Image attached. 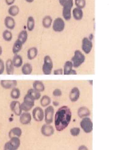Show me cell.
I'll return each instance as SVG.
<instances>
[{
	"instance_id": "ab89813d",
	"label": "cell",
	"mask_w": 131,
	"mask_h": 150,
	"mask_svg": "<svg viewBox=\"0 0 131 150\" xmlns=\"http://www.w3.org/2000/svg\"><path fill=\"white\" fill-rule=\"evenodd\" d=\"M4 70H5V63L2 59H0V75H2L4 72Z\"/></svg>"
},
{
	"instance_id": "7402d4cb",
	"label": "cell",
	"mask_w": 131,
	"mask_h": 150,
	"mask_svg": "<svg viewBox=\"0 0 131 150\" xmlns=\"http://www.w3.org/2000/svg\"><path fill=\"white\" fill-rule=\"evenodd\" d=\"M12 63L13 65H14V67H22V65L23 64V59L22 58L21 55L16 54V55H15V56L13 57Z\"/></svg>"
},
{
	"instance_id": "8fae6325",
	"label": "cell",
	"mask_w": 131,
	"mask_h": 150,
	"mask_svg": "<svg viewBox=\"0 0 131 150\" xmlns=\"http://www.w3.org/2000/svg\"><path fill=\"white\" fill-rule=\"evenodd\" d=\"M10 108H11V112L16 116L19 117L22 112V111L21 109V104L18 100H13V101H11V104H10Z\"/></svg>"
},
{
	"instance_id": "52a82bcc",
	"label": "cell",
	"mask_w": 131,
	"mask_h": 150,
	"mask_svg": "<svg viewBox=\"0 0 131 150\" xmlns=\"http://www.w3.org/2000/svg\"><path fill=\"white\" fill-rule=\"evenodd\" d=\"M55 108L53 106L49 105L48 107L46 108L44 111V120L46 124L50 125L54 121V117H55Z\"/></svg>"
},
{
	"instance_id": "8992f818",
	"label": "cell",
	"mask_w": 131,
	"mask_h": 150,
	"mask_svg": "<svg viewBox=\"0 0 131 150\" xmlns=\"http://www.w3.org/2000/svg\"><path fill=\"white\" fill-rule=\"evenodd\" d=\"M80 127L85 133H90L93 131V122L90 117L82 118L80 122Z\"/></svg>"
},
{
	"instance_id": "ffe728a7",
	"label": "cell",
	"mask_w": 131,
	"mask_h": 150,
	"mask_svg": "<svg viewBox=\"0 0 131 150\" xmlns=\"http://www.w3.org/2000/svg\"><path fill=\"white\" fill-rule=\"evenodd\" d=\"M22 129L20 128L15 127V128H13L10 130L8 136H9L10 139L12 137H20L22 136Z\"/></svg>"
},
{
	"instance_id": "8d00e7d4",
	"label": "cell",
	"mask_w": 131,
	"mask_h": 150,
	"mask_svg": "<svg viewBox=\"0 0 131 150\" xmlns=\"http://www.w3.org/2000/svg\"><path fill=\"white\" fill-rule=\"evenodd\" d=\"M74 3H75V5H76V7L82 10L83 8H85V7L86 1H85V0H74Z\"/></svg>"
},
{
	"instance_id": "4dcf8cb0",
	"label": "cell",
	"mask_w": 131,
	"mask_h": 150,
	"mask_svg": "<svg viewBox=\"0 0 131 150\" xmlns=\"http://www.w3.org/2000/svg\"><path fill=\"white\" fill-rule=\"evenodd\" d=\"M62 17L66 21H69L71 18V8L62 7Z\"/></svg>"
},
{
	"instance_id": "d4e9b609",
	"label": "cell",
	"mask_w": 131,
	"mask_h": 150,
	"mask_svg": "<svg viewBox=\"0 0 131 150\" xmlns=\"http://www.w3.org/2000/svg\"><path fill=\"white\" fill-rule=\"evenodd\" d=\"M43 26L44 28H46V29H48L51 27L52 23H53V19H52L51 16H44L43 18Z\"/></svg>"
},
{
	"instance_id": "4316f807",
	"label": "cell",
	"mask_w": 131,
	"mask_h": 150,
	"mask_svg": "<svg viewBox=\"0 0 131 150\" xmlns=\"http://www.w3.org/2000/svg\"><path fill=\"white\" fill-rule=\"evenodd\" d=\"M22 46H23V44H22L19 40H16L12 47L13 53H14L15 55H16V54H18L19 52H21V50L22 49Z\"/></svg>"
},
{
	"instance_id": "277c9868",
	"label": "cell",
	"mask_w": 131,
	"mask_h": 150,
	"mask_svg": "<svg viewBox=\"0 0 131 150\" xmlns=\"http://www.w3.org/2000/svg\"><path fill=\"white\" fill-rule=\"evenodd\" d=\"M34 100L31 96L27 94L23 98V102L21 104L22 111L24 112H30L34 106Z\"/></svg>"
},
{
	"instance_id": "83f0119b",
	"label": "cell",
	"mask_w": 131,
	"mask_h": 150,
	"mask_svg": "<svg viewBox=\"0 0 131 150\" xmlns=\"http://www.w3.org/2000/svg\"><path fill=\"white\" fill-rule=\"evenodd\" d=\"M27 94L30 96H31L34 100H39L41 98V92H38L36 90H34V88H31L28 90Z\"/></svg>"
},
{
	"instance_id": "9c48e42d",
	"label": "cell",
	"mask_w": 131,
	"mask_h": 150,
	"mask_svg": "<svg viewBox=\"0 0 131 150\" xmlns=\"http://www.w3.org/2000/svg\"><path fill=\"white\" fill-rule=\"evenodd\" d=\"M93 48V43L87 37H84L82 40V50L85 54H90Z\"/></svg>"
},
{
	"instance_id": "bcb514c9",
	"label": "cell",
	"mask_w": 131,
	"mask_h": 150,
	"mask_svg": "<svg viewBox=\"0 0 131 150\" xmlns=\"http://www.w3.org/2000/svg\"><path fill=\"white\" fill-rule=\"evenodd\" d=\"M2 53H3V48H2V47L0 46V55H2Z\"/></svg>"
},
{
	"instance_id": "cb8c5ba5",
	"label": "cell",
	"mask_w": 131,
	"mask_h": 150,
	"mask_svg": "<svg viewBox=\"0 0 131 150\" xmlns=\"http://www.w3.org/2000/svg\"><path fill=\"white\" fill-rule=\"evenodd\" d=\"M33 88L38 91V92H43L45 91V85H44V83L42 81L35 80L33 83Z\"/></svg>"
},
{
	"instance_id": "30bf717a",
	"label": "cell",
	"mask_w": 131,
	"mask_h": 150,
	"mask_svg": "<svg viewBox=\"0 0 131 150\" xmlns=\"http://www.w3.org/2000/svg\"><path fill=\"white\" fill-rule=\"evenodd\" d=\"M33 119L37 122H41L44 120V111L42 108L35 107L33 109L32 115Z\"/></svg>"
},
{
	"instance_id": "7bdbcfd3",
	"label": "cell",
	"mask_w": 131,
	"mask_h": 150,
	"mask_svg": "<svg viewBox=\"0 0 131 150\" xmlns=\"http://www.w3.org/2000/svg\"><path fill=\"white\" fill-rule=\"evenodd\" d=\"M78 150H89V149H88V148L86 147L85 145H80Z\"/></svg>"
},
{
	"instance_id": "2e32d148",
	"label": "cell",
	"mask_w": 131,
	"mask_h": 150,
	"mask_svg": "<svg viewBox=\"0 0 131 150\" xmlns=\"http://www.w3.org/2000/svg\"><path fill=\"white\" fill-rule=\"evenodd\" d=\"M4 24L5 27L7 28V30H13L14 28H15V18L11 17V16H6L5 19H4Z\"/></svg>"
},
{
	"instance_id": "4fadbf2b",
	"label": "cell",
	"mask_w": 131,
	"mask_h": 150,
	"mask_svg": "<svg viewBox=\"0 0 131 150\" xmlns=\"http://www.w3.org/2000/svg\"><path fill=\"white\" fill-rule=\"evenodd\" d=\"M31 120H32V116H31V113H29V112H22L21 115L19 116V121L23 125H27L31 124Z\"/></svg>"
},
{
	"instance_id": "5b68a950",
	"label": "cell",
	"mask_w": 131,
	"mask_h": 150,
	"mask_svg": "<svg viewBox=\"0 0 131 150\" xmlns=\"http://www.w3.org/2000/svg\"><path fill=\"white\" fill-rule=\"evenodd\" d=\"M21 141L19 137H12L9 141L5 143L3 150H18Z\"/></svg>"
},
{
	"instance_id": "9a60e30c",
	"label": "cell",
	"mask_w": 131,
	"mask_h": 150,
	"mask_svg": "<svg viewBox=\"0 0 131 150\" xmlns=\"http://www.w3.org/2000/svg\"><path fill=\"white\" fill-rule=\"evenodd\" d=\"M0 84L4 89H12L16 88L18 83L16 80H1Z\"/></svg>"
},
{
	"instance_id": "f35d334b",
	"label": "cell",
	"mask_w": 131,
	"mask_h": 150,
	"mask_svg": "<svg viewBox=\"0 0 131 150\" xmlns=\"http://www.w3.org/2000/svg\"><path fill=\"white\" fill-rule=\"evenodd\" d=\"M53 96H55V97H60L62 95V90L59 88H55L54 91H53Z\"/></svg>"
},
{
	"instance_id": "b9f144b4",
	"label": "cell",
	"mask_w": 131,
	"mask_h": 150,
	"mask_svg": "<svg viewBox=\"0 0 131 150\" xmlns=\"http://www.w3.org/2000/svg\"><path fill=\"white\" fill-rule=\"evenodd\" d=\"M5 2H6V5H8V6H11L13 5L15 2V0H5Z\"/></svg>"
},
{
	"instance_id": "1f68e13d",
	"label": "cell",
	"mask_w": 131,
	"mask_h": 150,
	"mask_svg": "<svg viewBox=\"0 0 131 150\" xmlns=\"http://www.w3.org/2000/svg\"><path fill=\"white\" fill-rule=\"evenodd\" d=\"M28 39V33L27 31H22L18 35V39L22 44H24Z\"/></svg>"
},
{
	"instance_id": "e0dca14e",
	"label": "cell",
	"mask_w": 131,
	"mask_h": 150,
	"mask_svg": "<svg viewBox=\"0 0 131 150\" xmlns=\"http://www.w3.org/2000/svg\"><path fill=\"white\" fill-rule=\"evenodd\" d=\"M90 115V111L88 108L86 107H80L78 109V116L79 118L82 119L84 117H88Z\"/></svg>"
},
{
	"instance_id": "3957f363",
	"label": "cell",
	"mask_w": 131,
	"mask_h": 150,
	"mask_svg": "<svg viewBox=\"0 0 131 150\" xmlns=\"http://www.w3.org/2000/svg\"><path fill=\"white\" fill-rule=\"evenodd\" d=\"M54 64H53V60L50 58V55H46L43 59V72L44 75H50L52 73V69H53Z\"/></svg>"
},
{
	"instance_id": "44dd1931",
	"label": "cell",
	"mask_w": 131,
	"mask_h": 150,
	"mask_svg": "<svg viewBox=\"0 0 131 150\" xmlns=\"http://www.w3.org/2000/svg\"><path fill=\"white\" fill-rule=\"evenodd\" d=\"M38 48L35 47H30L27 50V59L29 60H33L34 59L36 58V56L38 55Z\"/></svg>"
},
{
	"instance_id": "d590c367",
	"label": "cell",
	"mask_w": 131,
	"mask_h": 150,
	"mask_svg": "<svg viewBox=\"0 0 131 150\" xmlns=\"http://www.w3.org/2000/svg\"><path fill=\"white\" fill-rule=\"evenodd\" d=\"M58 1L62 7L72 8L74 6V0H58Z\"/></svg>"
},
{
	"instance_id": "ac0fdd59",
	"label": "cell",
	"mask_w": 131,
	"mask_h": 150,
	"mask_svg": "<svg viewBox=\"0 0 131 150\" xmlns=\"http://www.w3.org/2000/svg\"><path fill=\"white\" fill-rule=\"evenodd\" d=\"M5 69H6V74L8 75H12L15 72V67L13 65L12 59H8L5 63Z\"/></svg>"
},
{
	"instance_id": "7a4b0ae2",
	"label": "cell",
	"mask_w": 131,
	"mask_h": 150,
	"mask_svg": "<svg viewBox=\"0 0 131 150\" xmlns=\"http://www.w3.org/2000/svg\"><path fill=\"white\" fill-rule=\"evenodd\" d=\"M85 56L79 50H75L74 53V56L71 58V63L73 64V67L78 68L85 62Z\"/></svg>"
},
{
	"instance_id": "f6af8a7d",
	"label": "cell",
	"mask_w": 131,
	"mask_h": 150,
	"mask_svg": "<svg viewBox=\"0 0 131 150\" xmlns=\"http://www.w3.org/2000/svg\"><path fill=\"white\" fill-rule=\"evenodd\" d=\"M25 1H26V2H27V3H33L34 0H25Z\"/></svg>"
},
{
	"instance_id": "484cf974",
	"label": "cell",
	"mask_w": 131,
	"mask_h": 150,
	"mask_svg": "<svg viewBox=\"0 0 131 150\" xmlns=\"http://www.w3.org/2000/svg\"><path fill=\"white\" fill-rule=\"evenodd\" d=\"M51 103V99L48 96H43L40 98V104L43 108H46L49 106Z\"/></svg>"
},
{
	"instance_id": "d6a6232c",
	"label": "cell",
	"mask_w": 131,
	"mask_h": 150,
	"mask_svg": "<svg viewBox=\"0 0 131 150\" xmlns=\"http://www.w3.org/2000/svg\"><path fill=\"white\" fill-rule=\"evenodd\" d=\"M11 97L13 99V100H17L19 97H20V95H21V92L20 90L18 88H14L11 89Z\"/></svg>"
},
{
	"instance_id": "74e56055",
	"label": "cell",
	"mask_w": 131,
	"mask_h": 150,
	"mask_svg": "<svg viewBox=\"0 0 131 150\" xmlns=\"http://www.w3.org/2000/svg\"><path fill=\"white\" fill-rule=\"evenodd\" d=\"M80 129L79 128H77V127H74V128H72V129H70V134L71 136H73V137H78V135L80 134Z\"/></svg>"
},
{
	"instance_id": "6da1fadb",
	"label": "cell",
	"mask_w": 131,
	"mask_h": 150,
	"mask_svg": "<svg viewBox=\"0 0 131 150\" xmlns=\"http://www.w3.org/2000/svg\"><path fill=\"white\" fill-rule=\"evenodd\" d=\"M72 118V112L70 108L68 106H62L58 109V111L55 113V129L58 132L63 131L65 129H67L70 120Z\"/></svg>"
},
{
	"instance_id": "ee69618b",
	"label": "cell",
	"mask_w": 131,
	"mask_h": 150,
	"mask_svg": "<svg viewBox=\"0 0 131 150\" xmlns=\"http://www.w3.org/2000/svg\"><path fill=\"white\" fill-rule=\"evenodd\" d=\"M68 75H77V71L75 69H71Z\"/></svg>"
},
{
	"instance_id": "e575fe53",
	"label": "cell",
	"mask_w": 131,
	"mask_h": 150,
	"mask_svg": "<svg viewBox=\"0 0 131 150\" xmlns=\"http://www.w3.org/2000/svg\"><path fill=\"white\" fill-rule=\"evenodd\" d=\"M3 40L6 41V42H11L13 38V35L11 33V31H10V30H7V29L5 30L3 32Z\"/></svg>"
},
{
	"instance_id": "ba28073f",
	"label": "cell",
	"mask_w": 131,
	"mask_h": 150,
	"mask_svg": "<svg viewBox=\"0 0 131 150\" xmlns=\"http://www.w3.org/2000/svg\"><path fill=\"white\" fill-rule=\"evenodd\" d=\"M52 28H53V30L55 31V32H62V31H64L65 27H66V25H65V21L64 19L62 18H56L53 21L52 23Z\"/></svg>"
},
{
	"instance_id": "603a6c76",
	"label": "cell",
	"mask_w": 131,
	"mask_h": 150,
	"mask_svg": "<svg viewBox=\"0 0 131 150\" xmlns=\"http://www.w3.org/2000/svg\"><path fill=\"white\" fill-rule=\"evenodd\" d=\"M32 70H33V67L32 65L29 63L24 64L23 65H22V73L23 75H31L32 73Z\"/></svg>"
},
{
	"instance_id": "d6986e66",
	"label": "cell",
	"mask_w": 131,
	"mask_h": 150,
	"mask_svg": "<svg viewBox=\"0 0 131 150\" xmlns=\"http://www.w3.org/2000/svg\"><path fill=\"white\" fill-rule=\"evenodd\" d=\"M72 16L77 21L82 20V18H83V11H82V10L80 9V8H78V7L74 8L73 11H72Z\"/></svg>"
},
{
	"instance_id": "836d02e7",
	"label": "cell",
	"mask_w": 131,
	"mask_h": 150,
	"mask_svg": "<svg viewBox=\"0 0 131 150\" xmlns=\"http://www.w3.org/2000/svg\"><path fill=\"white\" fill-rule=\"evenodd\" d=\"M71 69H73V64H72L71 61L67 60V61H66V63H65L64 67H63V69H62V70H63V74L66 75V76H68V74H69V72H70Z\"/></svg>"
},
{
	"instance_id": "5bb4252c",
	"label": "cell",
	"mask_w": 131,
	"mask_h": 150,
	"mask_svg": "<svg viewBox=\"0 0 131 150\" xmlns=\"http://www.w3.org/2000/svg\"><path fill=\"white\" fill-rule=\"evenodd\" d=\"M80 97V90L78 88L74 87L73 88L70 90V94H69V99L71 102H76L78 100V99Z\"/></svg>"
},
{
	"instance_id": "f546056e",
	"label": "cell",
	"mask_w": 131,
	"mask_h": 150,
	"mask_svg": "<svg viewBox=\"0 0 131 150\" xmlns=\"http://www.w3.org/2000/svg\"><path fill=\"white\" fill-rule=\"evenodd\" d=\"M19 13V7L17 5H11L8 9V14L11 17H15Z\"/></svg>"
},
{
	"instance_id": "60d3db41",
	"label": "cell",
	"mask_w": 131,
	"mask_h": 150,
	"mask_svg": "<svg viewBox=\"0 0 131 150\" xmlns=\"http://www.w3.org/2000/svg\"><path fill=\"white\" fill-rule=\"evenodd\" d=\"M53 73H54V75H63V70H62V68L55 69Z\"/></svg>"
},
{
	"instance_id": "f1b7e54d",
	"label": "cell",
	"mask_w": 131,
	"mask_h": 150,
	"mask_svg": "<svg viewBox=\"0 0 131 150\" xmlns=\"http://www.w3.org/2000/svg\"><path fill=\"white\" fill-rule=\"evenodd\" d=\"M35 27V20L33 16H29L27 18V31H32L34 29Z\"/></svg>"
},
{
	"instance_id": "7c38bea8",
	"label": "cell",
	"mask_w": 131,
	"mask_h": 150,
	"mask_svg": "<svg viewBox=\"0 0 131 150\" xmlns=\"http://www.w3.org/2000/svg\"><path fill=\"white\" fill-rule=\"evenodd\" d=\"M41 133L44 136V137H50L55 133V129L51 125H48V124H45L42 126L41 128Z\"/></svg>"
}]
</instances>
